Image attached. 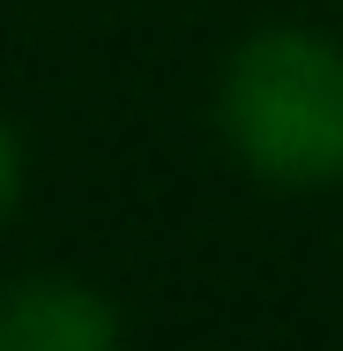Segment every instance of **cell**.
I'll use <instances>...</instances> for the list:
<instances>
[{
	"label": "cell",
	"mask_w": 343,
	"mask_h": 351,
	"mask_svg": "<svg viewBox=\"0 0 343 351\" xmlns=\"http://www.w3.org/2000/svg\"><path fill=\"white\" fill-rule=\"evenodd\" d=\"M224 135L262 180H343V53L314 30L246 38L224 68Z\"/></svg>",
	"instance_id": "1"
},
{
	"label": "cell",
	"mask_w": 343,
	"mask_h": 351,
	"mask_svg": "<svg viewBox=\"0 0 343 351\" xmlns=\"http://www.w3.org/2000/svg\"><path fill=\"white\" fill-rule=\"evenodd\" d=\"M120 314L75 277H23L0 291V351H105Z\"/></svg>",
	"instance_id": "2"
},
{
	"label": "cell",
	"mask_w": 343,
	"mask_h": 351,
	"mask_svg": "<svg viewBox=\"0 0 343 351\" xmlns=\"http://www.w3.org/2000/svg\"><path fill=\"white\" fill-rule=\"evenodd\" d=\"M15 195H23V149H15V135L0 128V217L15 210Z\"/></svg>",
	"instance_id": "3"
}]
</instances>
